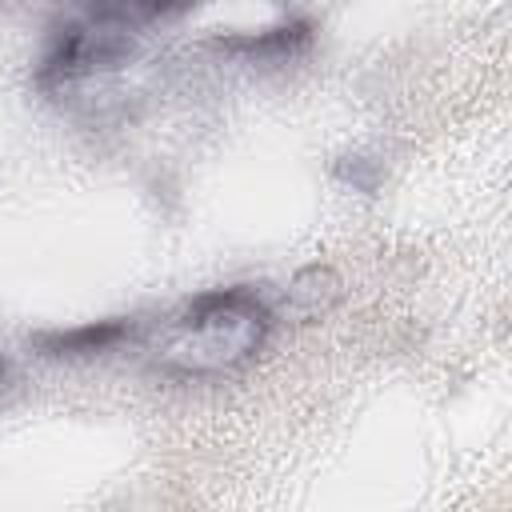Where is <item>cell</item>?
<instances>
[{
	"mask_svg": "<svg viewBox=\"0 0 512 512\" xmlns=\"http://www.w3.org/2000/svg\"><path fill=\"white\" fill-rule=\"evenodd\" d=\"M268 332L272 308L256 288H208L168 320L156 360L172 376H216L248 364Z\"/></svg>",
	"mask_w": 512,
	"mask_h": 512,
	"instance_id": "6da1fadb",
	"label": "cell"
},
{
	"mask_svg": "<svg viewBox=\"0 0 512 512\" xmlns=\"http://www.w3.org/2000/svg\"><path fill=\"white\" fill-rule=\"evenodd\" d=\"M132 48H136V32H124V28L88 20V16H72L48 32L44 56L36 64V84L64 88L84 76L120 68L132 56Z\"/></svg>",
	"mask_w": 512,
	"mask_h": 512,
	"instance_id": "7a4b0ae2",
	"label": "cell"
},
{
	"mask_svg": "<svg viewBox=\"0 0 512 512\" xmlns=\"http://www.w3.org/2000/svg\"><path fill=\"white\" fill-rule=\"evenodd\" d=\"M132 332H136L132 320L112 316V320H88V324H76V328H52V332H40V336H36V348H40L44 356H56V360H76V356H100V352H112V348L124 344Z\"/></svg>",
	"mask_w": 512,
	"mask_h": 512,
	"instance_id": "3957f363",
	"label": "cell"
},
{
	"mask_svg": "<svg viewBox=\"0 0 512 512\" xmlns=\"http://www.w3.org/2000/svg\"><path fill=\"white\" fill-rule=\"evenodd\" d=\"M188 8H196V0H80V16L124 28V32H140L148 24L180 16Z\"/></svg>",
	"mask_w": 512,
	"mask_h": 512,
	"instance_id": "5b68a950",
	"label": "cell"
},
{
	"mask_svg": "<svg viewBox=\"0 0 512 512\" xmlns=\"http://www.w3.org/2000/svg\"><path fill=\"white\" fill-rule=\"evenodd\" d=\"M220 52L232 56H256V60H284L296 56L312 44V24L308 20H288L276 28H260V32H232V36H216L212 40Z\"/></svg>",
	"mask_w": 512,
	"mask_h": 512,
	"instance_id": "277c9868",
	"label": "cell"
}]
</instances>
